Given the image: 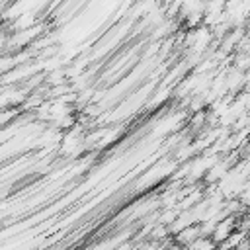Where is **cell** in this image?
<instances>
[{
    "instance_id": "1",
    "label": "cell",
    "mask_w": 250,
    "mask_h": 250,
    "mask_svg": "<svg viewBox=\"0 0 250 250\" xmlns=\"http://www.w3.org/2000/svg\"><path fill=\"white\" fill-rule=\"evenodd\" d=\"M236 227H238V223H236V217L232 215V217H227V219H223V221H219V225H217V229H215V232H213V240L217 242V246H221L234 230H236Z\"/></svg>"
},
{
    "instance_id": "2",
    "label": "cell",
    "mask_w": 250,
    "mask_h": 250,
    "mask_svg": "<svg viewBox=\"0 0 250 250\" xmlns=\"http://www.w3.org/2000/svg\"><path fill=\"white\" fill-rule=\"evenodd\" d=\"M219 246H217V242L211 238V236H201V238H197L195 242H191L188 248H184V250H217Z\"/></svg>"
},
{
    "instance_id": "3",
    "label": "cell",
    "mask_w": 250,
    "mask_h": 250,
    "mask_svg": "<svg viewBox=\"0 0 250 250\" xmlns=\"http://www.w3.org/2000/svg\"><path fill=\"white\" fill-rule=\"evenodd\" d=\"M238 203H240L242 207H250V180L246 182V186H244L242 193L238 195Z\"/></svg>"
}]
</instances>
